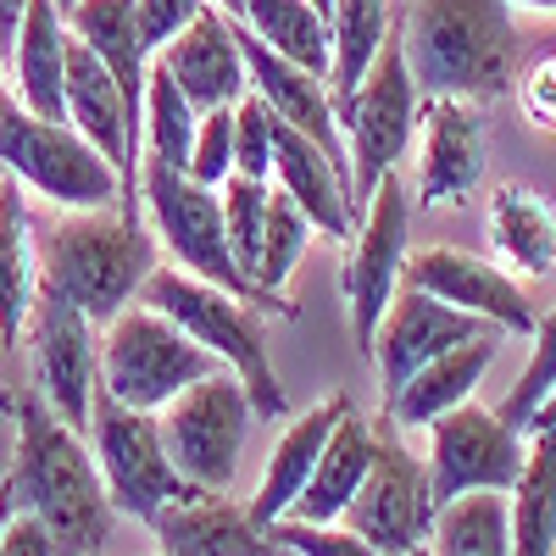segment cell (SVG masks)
Here are the masks:
<instances>
[{"instance_id": "6da1fadb", "label": "cell", "mask_w": 556, "mask_h": 556, "mask_svg": "<svg viewBox=\"0 0 556 556\" xmlns=\"http://www.w3.org/2000/svg\"><path fill=\"white\" fill-rule=\"evenodd\" d=\"M7 490L17 513H34L45 523L56 556H101L117 513L101 479V462L73 424H62L45 406L39 390L17 395V456H12Z\"/></svg>"}, {"instance_id": "4316f807", "label": "cell", "mask_w": 556, "mask_h": 556, "mask_svg": "<svg viewBox=\"0 0 556 556\" xmlns=\"http://www.w3.org/2000/svg\"><path fill=\"white\" fill-rule=\"evenodd\" d=\"M39 295V251L28 228L23 184L7 173L0 178V345H17L28 334V312Z\"/></svg>"}, {"instance_id": "ab89813d", "label": "cell", "mask_w": 556, "mask_h": 556, "mask_svg": "<svg viewBox=\"0 0 556 556\" xmlns=\"http://www.w3.org/2000/svg\"><path fill=\"white\" fill-rule=\"evenodd\" d=\"M518 101H523V112H529L534 128H551V134H556V51L540 56V62L518 78Z\"/></svg>"}, {"instance_id": "d4e9b609", "label": "cell", "mask_w": 556, "mask_h": 556, "mask_svg": "<svg viewBox=\"0 0 556 556\" xmlns=\"http://www.w3.org/2000/svg\"><path fill=\"white\" fill-rule=\"evenodd\" d=\"M374 451H379V429L367 424L362 412H351L345 424L329 434V445H323V462L317 473L306 479V490L295 495V506L285 518H301V523H340L345 506L356 501L367 468H374Z\"/></svg>"}, {"instance_id": "9a60e30c", "label": "cell", "mask_w": 556, "mask_h": 556, "mask_svg": "<svg viewBox=\"0 0 556 556\" xmlns=\"http://www.w3.org/2000/svg\"><path fill=\"white\" fill-rule=\"evenodd\" d=\"M401 285L424 290L456 312H473L484 323H495L501 334H534V301L523 295V285L506 267L473 256V251H456V245H429V251H406V267H401Z\"/></svg>"}, {"instance_id": "603a6c76", "label": "cell", "mask_w": 556, "mask_h": 556, "mask_svg": "<svg viewBox=\"0 0 556 556\" xmlns=\"http://www.w3.org/2000/svg\"><path fill=\"white\" fill-rule=\"evenodd\" d=\"M490 362H495V334H479V340H462L451 351H440L434 362H424L417 374L384 395V417H390V429H429L434 417H445L451 406L462 401H473L479 379L490 374Z\"/></svg>"}, {"instance_id": "74e56055", "label": "cell", "mask_w": 556, "mask_h": 556, "mask_svg": "<svg viewBox=\"0 0 556 556\" xmlns=\"http://www.w3.org/2000/svg\"><path fill=\"white\" fill-rule=\"evenodd\" d=\"M273 534L285 540L295 556H384L374 540H362L351 523L334 529V523H301V518H278Z\"/></svg>"}, {"instance_id": "7402d4cb", "label": "cell", "mask_w": 556, "mask_h": 556, "mask_svg": "<svg viewBox=\"0 0 556 556\" xmlns=\"http://www.w3.org/2000/svg\"><path fill=\"white\" fill-rule=\"evenodd\" d=\"M356 412V401L351 395H329L323 406H312V412H301L295 424L278 434V445H273V456H267V473H262V484H256V495L245 501L251 506V518L256 523H278L295 506V495L306 490V479L317 473V462H323V445H329V434L345 424V417Z\"/></svg>"}, {"instance_id": "e575fe53", "label": "cell", "mask_w": 556, "mask_h": 556, "mask_svg": "<svg viewBox=\"0 0 556 556\" xmlns=\"http://www.w3.org/2000/svg\"><path fill=\"white\" fill-rule=\"evenodd\" d=\"M534 351H529V367L518 374V384H513V395L501 401V417L513 429H529V417H534V406L545 401V390L556 384V306L534 323Z\"/></svg>"}, {"instance_id": "30bf717a", "label": "cell", "mask_w": 556, "mask_h": 556, "mask_svg": "<svg viewBox=\"0 0 556 556\" xmlns=\"http://www.w3.org/2000/svg\"><path fill=\"white\" fill-rule=\"evenodd\" d=\"M156 417H162L167 456H173V468L184 479L201 484L206 495H223L228 484H235L245 434L256 424V406H251L245 384L228 374V367H217L212 379H201L184 395H173Z\"/></svg>"}, {"instance_id": "60d3db41", "label": "cell", "mask_w": 556, "mask_h": 556, "mask_svg": "<svg viewBox=\"0 0 556 556\" xmlns=\"http://www.w3.org/2000/svg\"><path fill=\"white\" fill-rule=\"evenodd\" d=\"M0 556H56V545L34 513H12L7 534H0Z\"/></svg>"}, {"instance_id": "277c9868", "label": "cell", "mask_w": 556, "mask_h": 556, "mask_svg": "<svg viewBox=\"0 0 556 556\" xmlns=\"http://www.w3.org/2000/svg\"><path fill=\"white\" fill-rule=\"evenodd\" d=\"M139 301L156 306L162 317H173L190 340H201L228 374H235L256 406V417H267V424H278L290 406L285 384H278L273 374V356H267V334H262V306L240 301V295H228L217 285H206V278L195 273H184L178 262H156L151 278L139 285Z\"/></svg>"}, {"instance_id": "7bdbcfd3", "label": "cell", "mask_w": 556, "mask_h": 556, "mask_svg": "<svg viewBox=\"0 0 556 556\" xmlns=\"http://www.w3.org/2000/svg\"><path fill=\"white\" fill-rule=\"evenodd\" d=\"M523 434H556V384L545 390V401L534 406V417H529V429Z\"/></svg>"}, {"instance_id": "8d00e7d4", "label": "cell", "mask_w": 556, "mask_h": 556, "mask_svg": "<svg viewBox=\"0 0 556 556\" xmlns=\"http://www.w3.org/2000/svg\"><path fill=\"white\" fill-rule=\"evenodd\" d=\"M190 178L206 184V190H223V184L235 178V106L201 112L195 151H190Z\"/></svg>"}, {"instance_id": "836d02e7", "label": "cell", "mask_w": 556, "mask_h": 556, "mask_svg": "<svg viewBox=\"0 0 556 556\" xmlns=\"http://www.w3.org/2000/svg\"><path fill=\"white\" fill-rule=\"evenodd\" d=\"M267 178H228L223 184V223H228V245H235L240 273L256 285V262H262V235H267Z\"/></svg>"}, {"instance_id": "816d5d0a", "label": "cell", "mask_w": 556, "mask_h": 556, "mask_svg": "<svg viewBox=\"0 0 556 556\" xmlns=\"http://www.w3.org/2000/svg\"><path fill=\"white\" fill-rule=\"evenodd\" d=\"M0 62H7V51H0Z\"/></svg>"}, {"instance_id": "f35d334b", "label": "cell", "mask_w": 556, "mask_h": 556, "mask_svg": "<svg viewBox=\"0 0 556 556\" xmlns=\"http://www.w3.org/2000/svg\"><path fill=\"white\" fill-rule=\"evenodd\" d=\"M201 7H206V0H134V12H139V34H146L151 51H162V45H167L178 28H190Z\"/></svg>"}, {"instance_id": "d6a6232c", "label": "cell", "mask_w": 556, "mask_h": 556, "mask_svg": "<svg viewBox=\"0 0 556 556\" xmlns=\"http://www.w3.org/2000/svg\"><path fill=\"white\" fill-rule=\"evenodd\" d=\"M306 240H312V217L285 190H273V201H267V235H262V262H256V285L267 295H285V285H290V273H295Z\"/></svg>"}, {"instance_id": "5bb4252c", "label": "cell", "mask_w": 556, "mask_h": 556, "mask_svg": "<svg viewBox=\"0 0 556 556\" xmlns=\"http://www.w3.org/2000/svg\"><path fill=\"white\" fill-rule=\"evenodd\" d=\"M28 356H34V390L45 395V406L78 434H89V406H96V390H101L96 323L67 295L39 285L34 312H28Z\"/></svg>"}, {"instance_id": "f546056e", "label": "cell", "mask_w": 556, "mask_h": 556, "mask_svg": "<svg viewBox=\"0 0 556 556\" xmlns=\"http://www.w3.org/2000/svg\"><path fill=\"white\" fill-rule=\"evenodd\" d=\"M506 506H513V556H556V434L529 440L523 479Z\"/></svg>"}, {"instance_id": "c3c4849f", "label": "cell", "mask_w": 556, "mask_h": 556, "mask_svg": "<svg viewBox=\"0 0 556 556\" xmlns=\"http://www.w3.org/2000/svg\"><path fill=\"white\" fill-rule=\"evenodd\" d=\"M312 7H317L323 17H334V0H312Z\"/></svg>"}, {"instance_id": "ba28073f", "label": "cell", "mask_w": 556, "mask_h": 556, "mask_svg": "<svg viewBox=\"0 0 556 556\" xmlns=\"http://www.w3.org/2000/svg\"><path fill=\"white\" fill-rule=\"evenodd\" d=\"M417 78L406 62V23L395 17V28L384 34L374 67H367L362 89L351 96V106L340 112V134H345V156H351V201L356 212L374 201L379 178L395 173V162L412 146L417 128Z\"/></svg>"}, {"instance_id": "83f0119b", "label": "cell", "mask_w": 556, "mask_h": 556, "mask_svg": "<svg viewBox=\"0 0 556 556\" xmlns=\"http://www.w3.org/2000/svg\"><path fill=\"white\" fill-rule=\"evenodd\" d=\"M395 28L390 17V0H334V17H329V96L334 112L351 106V96L362 89L367 67H374L384 34Z\"/></svg>"}, {"instance_id": "ffe728a7", "label": "cell", "mask_w": 556, "mask_h": 556, "mask_svg": "<svg viewBox=\"0 0 556 556\" xmlns=\"http://www.w3.org/2000/svg\"><path fill=\"white\" fill-rule=\"evenodd\" d=\"M167 556H295L267 523L251 518V506H235L228 495H195L162 506L151 518Z\"/></svg>"}, {"instance_id": "8fae6325", "label": "cell", "mask_w": 556, "mask_h": 556, "mask_svg": "<svg viewBox=\"0 0 556 556\" xmlns=\"http://www.w3.org/2000/svg\"><path fill=\"white\" fill-rule=\"evenodd\" d=\"M412 251V201H406V184L395 173L379 178L374 201L356 212L351 228V256L340 273V290H345V312H351V340L367 356L379 334V317L401 290V267Z\"/></svg>"}, {"instance_id": "d590c367", "label": "cell", "mask_w": 556, "mask_h": 556, "mask_svg": "<svg viewBox=\"0 0 556 556\" xmlns=\"http://www.w3.org/2000/svg\"><path fill=\"white\" fill-rule=\"evenodd\" d=\"M273 128H278V112L245 89L235 101V173L240 178H273Z\"/></svg>"}, {"instance_id": "4fadbf2b", "label": "cell", "mask_w": 556, "mask_h": 556, "mask_svg": "<svg viewBox=\"0 0 556 556\" xmlns=\"http://www.w3.org/2000/svg\"><path fill=\"white\" fill-rule=\"evenodd\" d=\"M434 484H429V462H417L395 434H390V417L379 424V451H374V468H367L356 501L345 506V523L374 540L384 556H412L429 545L434 529Z\"/></svg>"}, {"instance_id": "7a4b0ae2", "label": "cell", "mask_w": 556, "mask_h": 556, "mask_svg": "<svg viewBox=\"0 0 556 556\" xmlns=\"http://www.w3.org/2000/svg\"><path fill=\"white\" fill-rule=\"evenodd\" d=\"M406 62L424 96L495 101L518 78V23L513 0H412Z\"/></svg>"}, {"instance_id": "f1b7e54d", "label": "cell", "mask_w": 556, "mask_h": 556, "mask_svg": "<svg viewBox=\"0 0 556 556\" xmlns=\"http://www.w3.org/2000/svg\"><path fill=\"white\" fill-rule=\"evenodd\" d=\"M429 556H513L506 490H468L445 501L429 529Z\"/></svg>"}, {"instance_id": "52a82bcc", "label": "cell", "mask_w": 556, "mask_h": 556, "mask_svg": "<svg viewBox=\"0 0 556 556\" xmlns=\"http://www.w3.org/2000/svg\"><path fill=\"white\" fill-rule=\"evenodd\" d=\"M217 356L190 340L173 317H162L156 306L134 301L106 323V340H101V390L117 395L123 406L139 412H162L173 395H184L190 384L217 374Z\"/></svg>"}, {"instance_id": "681fc988", "label": "cell", "mask_w": 556, "mask_h": 556, "mask_svg": "<svg viewBox=\"0 0 556 556\" xmlns=\"http://www.w3.org/2000/svg\"><path fill=\"white\" fill-rule=\"evenodd\" d=\"M56 7H62V12H73V7H78V0H56Z\"/></svg>"}, {"instance_id": "7c38bea8", "label": "cell", "mask_w": 556, "mask_h": 556, "mask_svg": "<svg viewBox=\"0 0 556 556\" xmlns=\"http://www.w3.org/2000/svg\"><path fill=\"white\" fill-rule=\"evenodd\" d=\"M523 462H529V440H523V429L506 424L501 412L462 401L429 424L434 506L468 495V490H506L513 495V484L523 479Z\"/></svg>"}, {"instance_id": "7dc6e473", "label": "cell", "mask_w": 556, "mask_h": 556, "mask_svg": "<svg viewBox=\"0 0 556 556\" xmlns=\"http://www.w3.org/2000/svg\"><path fill=\"white\" fill-rule=\"evenodd\" d=\"M513 7H529V12H556V0H513Z\"/></svg>"}, {"instance_id": "8992f818", "label": "cell", "mask_w": 556, "mask_h": 556, "mask_svg": "<svg viewBox=\"0 0 556 556\" xmlns=\"http://www.w3.org/2000/svg\"><path fill=\"white\" fill-rule=\"evenodd\" d=\"M0 167L17 184H28V190H39L45 201L73 206V212L123 201L117 167L73 123H51L28 112L7 89H0Z\"/></svg>"}, {"instance_id": "ac0fdd59", "label": "cell", "mask_w": 556, "mask_h": 556, "mask_svg": "<svg viewBox=\"0 0 556 556\" xmlns=\"http://www.w3.org/2000/svg\"><path fill=\"white\" fill-rule=\"evenodd\" d=\"M235 34H240V51H245L251 89L278 112V123H290L306 139H317V146L329 151L345 167V178H351V156H345V134H340V112H334V96H329V78L295 67L290 56H278L273 45H262L245 23H235Z\"/></svg>"}, {"instance_id": "5b68a950", "label": "cell", "mask_w": 556, "mask_h": 556, "mask_svg": "<svg viewBox=\"0 0 556 556\" xmlns=\"http://www.w3.org/2000/svg\"><path fill=\"white\" fill-rule=\"evenodd\" d=\"M139 201L151 206L156 235H162V245L173 251V262L184 273H195V278H206V285L240 295L262 312L295 317L290 295H267L262 285H251V278L240 273L235 245H228V223H223V190H206V184H195L190 173L151 162L146 173H139Z\"/></svg>"}, {"instance_id": "1f68e13d", "label": "cell", "mask_w": 556, "mask_h": 556, "mask_svg": "<svg viewBox=\"0 0 556 556\" xmlns=\"http://www.w3.org/2000/svg\"><path fill=\"white\" fill-rule=\"evenodd\" d=\"M195 128H201V106L173 84L167 67L151 62V78H146V139H151V162L190 173Z\"/></svg>"}, {"instance_id": "4dcf8cb0", "label": "cell", "mask_w": 556, "mask_h": 556, "mask_svg": "<svg viewBox=\"0 0 556 556\" xmlns=\"http://www.w3.org/2000/svg\"><path fill=\"white\" fill-rule=\"evenodd\" d=\"M262 45H273L278 56H290L306 73L329 78V17H323L312 0H245V17H240Z\"/></svg>"}, {"instance_id": "f907efd6", "label": "cell", "mask_w": 556, "mask_h": 556, "mask_svg": "<svg viewBox=\"0 0 556 556\" xmlns=\"http://www.w3.org/2000/svg\"><path fill=\"white\" fill-rule=\"evenodd\" d=\"M412 556H429V545H424V551H412Z\"/></svg>"}, {"instance_id": "f6af8a7d", "label": "cell", "mask_w": 556, "mask_h": 556, "mask_svg": "<svg viewBox=\"0 0 556 556\" xmlns=\"http://www.w3.org/2000/svg\"><path fill=\"white\" fill-rule=\"evenodd\" d=\"M0 417H17V395L7 384H0Z\"/></svg>"}, {"instance_id": "3957f363", "label": "cell", "mask_w": 556, "mask_h": 556, "mask_svg": "<svg viewBox=\"0 0 556 556\" xmlns=\"http://www.w3.org/2000/svg\"><path fill=\"white\" fill-rule=\"evenodd\" d=\"M156 267V240L146 235V217H128L123 206L67 212L39 251V285L67 295L89 323H112L123 306L139 301V285Z\"/></svg>"}, {"instance_id": "bcb514c9", "label": "cell", "mask_w": 556, "mask_h": 556, "mask_svg": "<svg viewBox=\"0 0 556 556\" xmlns=\"http://www.w3.org/2000/svg\"><path fill=\"white\" fill-rule=\"evenodd\" d=\"M212 7H223V12H228V17H235V23L245 17V0H212Z\"/></svg>"}, {"instance_id": "e0dca14e", "label": "cell", "mask_w": 556, "mask_h": 556, "mask_svg": "<svg viewBox=\"0 0 556 556\" xmlns=\"http://www.w3.org/2000/svg\"><path fill=\"white\" fill-rule=\"evenodd\" d=\"M156 67L173 73V84L190 96L201 112L212 106H235L245 89H251V73H245V51H240V34H235V17L223 7H206L195 12L190 28H178L162 51H156Z\"/></svg>"}, {"instance_id": "9c48e42d", "label": "cell", "mask_w": 556, "mask_h": 556, "mask_svg": "<svg viewBox=\"0 0 556 556\" xmlns=\"http://www.w3.org/2000/svg\"><path fill=\"white\" fill-rule=\"evenodd\" d=\"M89 451H96V462H101L112 506L128 513V518H139V523H151L162 506L206 495L201 484H190L173 468L167 440H162V417L139 412V406H123L106 390H96V406H89Z\"/></svg>"}, {"instance_id": "ee69618b", "label": "cell", "mask_w": 556, "mask_h": 556, "mask_svg": "<svg viewBox=\"0 0 556 556\" xmlns=\"http://www.w3.org/2000/svg\"><path fill=\"white\" fill-rule=\"evenodd\" d=\"M12 513H17V501H12V490H7V479H0V534H7V523H12Z\"/></svg>"}, {"instance_id": "b9f144b4", "label": "cell", "mask_w": 556, "mask_h": 556, "mask_svg": "<svg viewBox=\"0 0 556 556\" xmlns=\"http://www.w3.org/2000/svg\"><path fill=\"white\" fill-rule=\"evenodd\" d=\"M23 17H28V0H0V51H17V28H23Z\"/></svg>"}, {"instance_id": "cb8c5ba5", "label": "cell", "mask_w": 556, "mask_h": 556, "mask_svg": "<svg viewBox=\"0 0 556 556\" xmlns=\"http://www.w3.org/2000/svg\"><path fill=\"white\" fill-rule=\"evenodd\" d=\"M67 12L56 0H28V17L17 28V101L51 123H67Z\"/></svg>"}, {"instance_id": "f5cc1de1", "label": "cell", "mask_w": 556, "mask_h": 556, "mask_svg": "<svg viewBox=\"0 0 556 556\" xmlns=\"http://www.w3.org/2000/svg\"><path fill=\"white\" fill-rule=\"evenodd\" d=\"M162 556H167V551H162Z\"/></svg>"}, {"instance_id": "d6986e66", "label": "cell", "mask_w": 556, "mask_h": 556, "mask_svg": "<svg viewBox=\"0 0 556 556\" xmlns=\"http://www.w3.org/2000/svg\"><path fill=\"white\" fill-rule=\"evenodd\" d=\"M484 178V112L456 96H429L424 106V173H417V201L451 206L468 201Z\"/></svg>"}, {"instance_id": "2e32d148", "label": "cell", "mask_w": 556, "mask_h": 556, "mask_svg": "<svg viewBox=\"0 0 556 556\" xmlns=\"http://www.w3.org/2000/svg\"><path fill=\"white\" fill-rule=\"evenodd\" d=\"M479 334H495V323H484L473 312H456V306H445L424 290L401 285L395 301L379 317V334H374V362H379L384 395H395L417 367L434 362L440 351H451L462 340H479Z\"/></svg>"}, {"instance_id": "44dd1931", "label": "cell", "mask_w": 556, "mask_h": 556, "mask_svg": "<svg viewBox=\"0 0 556 556\" xmlns=\"http://www.w3.org/2000/svg\"><path fill=\"white\" fill-rule=\"evenodd\" d=\"M273 178H278V190L312 217V228H323L329 240H351V228H356L351 178L317 139H306L290 123H278L273 128Z\"/></svg>"}, {"instance_id": "484cf974", "label": "cell", "mask_w": 556, "mask_h": 556, "mask_svg": "<svg viewBox=\"0 0 556 556\" xmlns=\"http://www.w3.org/2000/svg\"><path fill=\"white\" fill-rule=\"evenodd\" d=\"M490 245L523 278L556 273V206L534 190V184L506 178L490 195Z\"/></svg>"}]
</instances>
